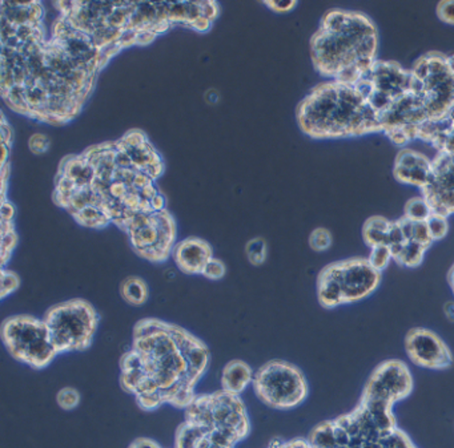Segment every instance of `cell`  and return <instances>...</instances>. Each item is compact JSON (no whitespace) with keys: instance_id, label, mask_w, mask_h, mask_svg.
I'll return each instance as SVG.
<instances>
[{"instance_id":"obj_1","label":"cell","mask_w":454,"mask_h":448,"mask_svg":"<svg viewBox=\"0 0 454 448\" xmlns=\"http://www.w3.org/2000/svg\"><path fill=\"white\" fill-rule=\"evenodd\" d=\"M208 347L179 326L143 320L134 330V346L121 358V383L142 410L160 406L187 408L209 365Z\"/></svg>"},{"instance_id":"obj_2","label":"cell","mask_w":454,"mask_h":448,"mask_svg":"<svg viewBox=\"0 0 454 448\" xmlns=\"http://www.w3.org/2000/svg\"><path fill=\"white\" fill-rule=\"evenodd\" d=\"M379 30L368 15L334 9L310 39L315 70L324 78L356 84L377 60Z\"/></svg>"},{"instance_id":"obj_3","label":"cell","mask_w":454,"mask_h":448,"mask_svg":"<svg viewBox=\"0 0 454 448\" xmlns=\"http://www.w3.org/2000/svg\"><path fill=\"white\" fill-rule=\"evenodd\" d=\"M297 123L316 140L344 139L381 132L373 108L355 84L326 81L300 103Z\"/></svg>"},{"instance_id":"obj_4","label":"cell","mask_w":454,"mask_h":448,"mask_svg":"<svg viewBox=\"0 0 454 448\" xmlns=\"http://www.w3.org/2000/svg\"><path fill=\"white\" fill-rule=\"evenodd\" d=\"M397 427L393 405L361 397L357 407L321 421L307 439L313 448H381L384 437Z\"/></svg>"},{"instance_id":"obj_5","label":"cell","mask_w":454,"mask_h":448,"mask_svg":"<svg viewBox=\"0 0 454 448\" xmlns=\"http://www.w3.org/2000/svg\"><path fill=\"white\" fill-rule=\"evenodd\" d=\"M411 73L427 123L445 118L454 108V55L427 52L417 59Z\"/></svg>"},{"instance_id":"obj_6","label":"cell","mask_w":454,"mask_h":448,"mask_svg":"<svg viewBox=\"0 0 454 448\" xmlns=\"http://www.w3.org/2000/svg\"><path fill=\"white\" fill-rule=\"evenodd\" d=\"M58 352L83 351L91 346L99 314L86 299H70L47 310L43 317Z\"/></svg>"},{"instance_id":"obj_7","label":"cell","mask_w":454,"mask_h":448,"mask_svg":"<svg viewBox=\"0 0 454 448\" xmlns=\"http://www.w3.org/2000/svg\"><path fill=\"white\" fill-rule=\"evenodd\" d=\"M2 339L14 359L35 370H43L59 355L46 322L31 315H14L4 320Z\"/></svg>"},{"instance_id":"obj_8","label":"cell","mask_w":454,"mask_h":448,"mask_svg":"<svg viewBox=\"0 0 454 448\" xmlns=\"http://www.w3.org/2000/svg\"><path fill=\"white\" fill-rule=\"evenodd\" d=\"M185 421L207 427L209 431L232 435L240 442L251 432V421L243 400L224 390L196 397L185 408Z\"/></svg>"},{"instance_id":"obj_9","label":"cell","mask_w":454,"mask_h":448,"mask_svg":"<svg viewBox=\"0 0 454 448\" xmlns=\"http://www.w3.org/2000/svg\"><path fill=\"white\" fill-rule=\"evenodd\" d=\"M254 394L268 407L292 410L307 399L308 382L294 363L273 359L254 373Z\"/></svg>"},{"instance_id":"obj_10","label":"cell","mask_w":454,"mask_h":448,"mask_svg":"<svg viewBox=\"0 0 454 448\" xmlns=\"http://www.w3.org/2000/svg\"><path fill=\"white\" fill-rule=\"evenodd\" d=\"M355 86L373 108L377 118H380L390 105L411 91L413 73L397 62L377 59Z\"/></svg>"},{"instance_id":"obj_11","label":"cell","mask_w":454,"mask_h":448,"mask_svg":"<svg viewBox=\"0 0 454 448\" xmlns=\"http://www.w3.org/2000/svg\"><path fill=\"white\" fill-rule=\"evenodd\" d=\"M411 390L413 378L408 366L401 360H385L369 376L363 397L395 406L408 398Z\"/></svg>"},{"instance_id":"obj_12","label":"cell","mask_w":454,"mask_h":448,"mask_svg":"<svg viewBox=\"0 0 454 448\" xmlns=\"http://www.w3.org/2000/svg\"><path fill=\"white\" fill-rule=\"evenodd\" d=\"M329 272L341 289L345 304L361 301L374 293L381 281V273L377 272L368 259H349L328 265Z\"/></svg>"},{"instance_id":"obj_13","label":"cell","mask_w":454,"mask_h":448,"mask_svg":"<svg viewBox=\"0 0 454 448\" xmlns=\"http://www.w3.org/2000/svg\"><path fill=\"white\" fill-rule=\"evenodd\" d=\"M433 213L448 217L454 213V153L438 152L432 160V172L421 189Z\"/></svg>"},{"instance_id":"obj_14","label":"cell","mask_w":454,"mask_h":448,"mask_svg":"<svg viewBox=\"0 0 454 448\" xmlns=\"http://www.w3.org/2000/svg\"><path fill=\"white\" fill-rule=\"evenodd\" d=\"M405 347L411 362L419 367L442 370L453 363V355L445 342L427 328H411L406 336Z\"/></svg>"},{"instance_id":"obj_15","label":"cell","mask_w":454,"mask_h":448,"mask_svg":"<svg viewBox=\"0 0 454 448\" xmlns=\"http://www.w3.org/2000/svg\"><path fill=\"white\" fill-rule=\"evenodd\" d=\"M172 257L184 274H203L204 267L214 257V251L203 238L188 237L175 245Z\"/></svg>"},{"instance_id":"obj_16","label":"cell","mask_w":454,"mask_h":448,"mask_svg":"<svg viewBox=\"0 0 454 448\" xmlns=\"http://www.w3.org/2000/svg\"><path fill=\"white\" fill-rule=\"evenodd\" d=\"M432 172V160L422 153L403 150L395 156L393 176L398 182L422 188L427 185Z\"/></svg>"},{"instance_id":"obj_17","label":"cell","mask_w":454,"mask_h":448,"mask_svg":"<svg viewBox=\"0 0 454 448\" xmlns=\"http://www.w3.org/2000/svg\"><path fill=\"white\" fill-rule=\"evenodd\" d=\"M417 139L429 143L438 152L454 153V108L441 120L424 124Z\"/></svg>"},{"instance_id":"obj_18","label":"cell","mask_w":454,"mask_h":448,"mask_svg":"<svg viewBox=\"0 0 454 448\" xmlns=\"http://www.w3.org/2000/svg\"><path fill=\"white\" fill-rule=\"evenodd\" d=\"M254 373L248 363L233 359L225 365L222 373V387L231 394L240 395L254 382Z\"/></svg>"},{"instance_id":"obj_19","label":"cell","mask_w":454,"mask_h":448,"mask_svg":"<svg viewBox=\"0 0 454 448\" xmlns=\"http://www.w3.org/2000/svg\"><path fill=\"white\" fill-rule=\"evenodd\" d=\"M392 221L381 216L371 217L366 220L363 228L364 241L369 248L387 245V233H389Z\"/></svg>"},{"instance_id":"obj_20","label":"cell","mask_w":454,"mask_h":448,"mask_svg":"<svg viewBox=\"0 0 454 448\" xmlns=\"http://www.w3.org/2000/svg\"><path fill=\"white\" fill-rule=\"evenodd\" d=\"M427 251V246L421 245L416 241H406L403 245L390 249L393 259L401 266L406 267L419 266L424 259V254Z\"/></svg>"},{"instance_id":"obj_21","label":"cell","mask_w":454,"mask_h":448,"mask_svg":"<svg viewBox=\"0 0 454 448\" xmlns=\"http://www.w3.org/2000/svg\"><path fill=\"white\" fill-rule=\"evenodd\" d=\"M121 294L127 304L132 306H142L148 301V286L143 278L132 277L126 278L121 285Z\"/></svg>"},{"instance_id":"obj_22","label":"cell","mask_w":454,"mask_h":448,"mask_svg":"<svg viewBox=\"0 0 454 448\" xmlns=\"http://www.w3.org/2000/svg\"><path fill=\"white\" fill-rule=\"evenodd\" d=\"M73 217L78 221V224L83 225L86 228H92V229H102V228L107 227L111 222L107 214L102 209L94 205L81 209V211L73 214Z\"/></svg>"},{"instance_id":"obj_23","label":"cell","mask_w":454,"mask_h":448,"mask_svg":"<svg viewBox=\"0 0 454 448\" xmlns=\"http://www.w3.org/2000/svg\"><path fill=\"white\" fill-rule=\"evenodd\" d=\"M433 211L424 197H414L406 203L403 217L411 221H427L432 216Z\"/></svg>"},{"instance_id":"obj_24","label":"cell","mask_w":454,"mask_h":448,"mask_svg":"<svg viewBox=\"0 0 454 448\" xmlns=\"http://www.w3.org/2000/svg\"><path fill=\"white\" fill-rule=\"evenodd\" d=\"M17 243L18 236L15 233L12 221H2V262H4V267H6L7 261L12 257Z\"/></svg>"},{"instance_id":"obj_25","label":"cell","mask_w":454,"mask_h":448,"mask_svg":"<svg viewBox=\"0 0 454 448\" xmlns=\"http://www.w3.org/2000/svg\"><path fill=\"white\" fill-rule=\"evenodd\" d=\"M268 246L264 238L256 237L248 241L246 245V256L254 266H260L267 259Z\"/></svg>"},{"instance_id":"obj_26","label":"cell","mask_w":454,"mask_h":448,"mask_svg":"<svg viewBox=\"0 0 454 448\" xmlns=\"http://www.w3.org/2000/svg\"><path fill=\"white\" fill-rule=\"evenodd\" d=\"M390 259H393V257L389 246L379 245L371 248V254H369L368 261L369 264L377 270V272L381 273L382 270L387 269Z\"/></svg>"},{"instance_id":"obj_27","label":"cell","mask_w":454,"mask_h":448,"mask_svg":"<svg viewBox=\"0 0 454 448\" xmlns=\"http://www.w3.org/2000/svg\"><path fill=\"white\" fill-rule=\"evenodd\" d=\"M381 448H417L411 437L403 429H395L382 440Z\"/></svg>"},{"instance_id":"obj_28","label":"cell","mask_w":454,"mask_h":448,"mask_svg":"<svg viewBox=\"0 0 454 448\" xmlns=\"http://www.w3.org/2000/svg\"><path fill=\"white\" fill-rule=\"evenodd\" d=\"M333 243L331 232L325 228H317L309 236V246L315 251H328Z\"/></svg>"},{"instance_id":"obj_29","label":"cell","mask_w":454,"mask_h":448,"mask_svg":"<svg viewBox=\"0 0 454 448\" xmlns=\"http://www.w3.org/2000/svg\"><path fill=\"white\" fill-rule=\"evenodd\" d=\"M57 402L66 411L75 410L81 403V394L74 387H65L57 394Z\"/></svg>"},{"instance_id":"obj_30","label":"cell","mask_w":454,"mask_h":448,"mask_svg":"<svg viewBox=\"0 0 454 448\" xmlns=\"http://www.w3.org/2000/svg\"><path fill=\"white\" fill-rule=\"evenodd\" d=\"M427 229H429L430 236L433 241L441 240L445 237L449 232L448 217L441 216V214L433 213L429 219L427 220Z\"/></svg>"},{"instance_id":"obj_31","label":"cell","mask_w":454,"mask_h":448,"mask_svg":"<svg viewBox=\"0 0 454 448\" xmlns=\"http://www.w3.org/2000/svg\"><path fill=\"white\" fill-rule=\"evenodd\" d=\"M20 286V275L12 270H7L6 267H2V299L17 291Z\"/></svg>"},{"instance_id":"obj_32","label":"cell","mask_w":454,"mask_h":448,"mask_svg":"<svg viewBox=\"0 0 454 448\" xmlns=\"http://www.w3.org/2000/svg\"><path fill=\"white\" fill-rule=\"evenodd\" d=\"M225 273H227V267H225L224 262L222 259H216V257H212L208 264L204 267L203 274L201 275L208 278V280L219 281L224 277Z\"/></svg>"},{"instance_id":"obj_33","label":"cell","mask_w":454,"mask_h":448,"mask_svg":"<svg viewBox=\"0 0 454 448\" xmlns=\"http://www.w3.org/2000/svg\"><path fill=\"white\" fill-rule=\"evenodd\" d=\"M50 145H51V142L46 135L35 134L28 140V147H30L31 152L35 153V155L46 153L50 150Z\"/></svg>"},{"instance_id":"obj_34","label":"cell","mask_w":454,"mask_h":448,"mask_svg":"<svg viewBox=\"0 0 454 448\" xmlns=\"http://www.w3.org/2000/svg\"><path fill=\"white\" fill-rule=\"evenodd\" d=\"M437 17L441 22L454 26V0L440 2L437 6Z\"/></svg>"},{"instance_id":"obj_35","label":"cell","mask_w":454,"mask_h":448,"mask_svg":"<svg viewBox=\"0 0 454 448\" xmlns=\"http://www.w3.org/2000/svg\"><path fill=\"white\" fill-rule=\"evenodd\" d=\"M264 4L272 12H278V14H286V12H292L297 6V2H294V0H289V2L265 0Z\"/></svg>"},{"instance_id":"obj_36","label":"cell","mask_w":454,"mask_h":448,"mask_svg":"<svg viewBox=\"0 0 454 448\" xmlns=\"http://www.w3.org/2000/svg\"><path fill=\"white\" fill-rule=\"evenodd\" d=\"M129 448H161L155 440L148 439V437H139L129 444Z\"/></svg>"},{"instance_id":"obj_37","label":"cell","mask_w":454,"mask_h":448,"mask_svg":"<svg viewBox=\"0 0 454 448\" xmlns=\"http://www.w3.org/2000/svg\"><path fill=\"white\" fill-rule=\"evenodd\" d=\"M15 216V208L9 201H2V221H12Z\"/></svg>"},{"instance_id":"obj_38","label":"cell","mask_w":454,"mask_h":448,"mask_svg":"<svg viewBox=\"0 0 454 448\" xmlns=\"http://www.w3.org/2000/svg\"><path fill=\"white\" fill-rule=\"evenodd\" d=\"M283 448H313L308 439L296 437V439L284 440Z\"/></svg>"},{"instance_id":"obj_39","label":"cell","mask_w":454,"mask_h":448,"mask_svg":"<svg viewBox=\"0 0 454 448\" xmlns=\"http://www.w3.org/2000/svg\"><path fill=\"white\" fill-rule=\"evenodd\" d=\"M2 137H4V144L9 145L10 147V140L12 137V127L7 123L6 118L4 116V120H2Z\"/></svg>"},{"instance_id":"obj_40","label":"cell","mask_w":454,"mask_h":448,"mask_svg":"<svg viewBox=\"0 0 454 448\" xmlns=\"http://www.w3.org/2000/svg\"><path fill=\"white\" fill-rule=\"evenodd\" d=\"M443 312H445L446 317L454 322V302H448L443 307Z\"/></svg>"},{"instance_id":"obj_41","label":"cell","mask_w":454,"mask_h":448,"mask_svg":"<svg viewBox=\"0 0 454 448\" xmlns=\"http://www.w3.org/2000/svg\"><path fill=\"white\" fill-rule=\"evenodd\" d=\"M449 283H450L451 290H453L454 293V265L453 267H451L450 272H449Z\"/></svg>"}]
</instances>
